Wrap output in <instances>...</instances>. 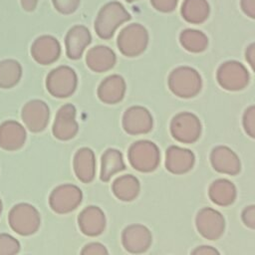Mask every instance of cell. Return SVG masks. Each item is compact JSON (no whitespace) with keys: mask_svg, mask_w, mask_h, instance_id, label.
<instances>
[{"mask_svg":"<svg viewBox=\"0 0 255 255\" xmlns=\"http://www.w3.org/2000/svg\"><path fill=\"white\" fill-rule=\"evenodd\" d=\"M129 18V14L120 2H109L98 13L95 21L96 33L102 39H110L117 28Z\"/></svg>","mask_w":255,"mask_h":255,"instance_id":"obj_1","label":"cell"},{"mask_svg":"<svg viewBox=\"0 0 255 255\" xmlns=\"http://www.w3.org/2000/svg\"><path fill=\"white\" fill-rule=\"evenodd\" d=\"M8 221L10 227L23 236L32 235L40 227L41 217L39 211L29 203H19L12 207Z\"/></svg>","mask_w":255,"mask_h":255,"instance_id":"obj_2","label":"cell"},{"mask_svg":"<svg viewBox=\"0 0 255 255\" xmlns=\"http://www.w3.org/2000/svg\"><path fill=\"white\" fill-rule=\"evenodd\" d=\"M78 77L76 72L68 66H60L52 70L46 79V88L55 98H68L77 89Z\"/></svg>","mask_w":255,"mask_h":255,"instance_id":"obj_3","label":"cell"},{"mask_svg":"<svg viewBox=\"0 0 255 255\" xmlns=\"http://www.w3.org/2000/svg\"><path fill=\"white\" fill-rule=\"evenodd\" d=\"M168 85L170 90L178 97L190 98L200 91L201 78L192 68L180 67L170 74Z\"/></svg>","mask_w":255,"mask_h":255,"instance_id":"obj_4","label":"cell"},{"mask_svg":"<svg viewBox=\"0 0 255 255\" xmlns=\"http://www.w3.org/2000/svg\"><path fill=\"white\" fill-rule=\"evenodd\" d=\"M147 42V32L139 24L128 25L122 30L118 37V47L128 57H134L142 53L146 48Z\"/></svg>","mask_w":255,"mask_h":255,"instance_id":"obj_5","label":"cell"},{"mask_svg":"<svg viewBox=\"0 0 255 255\" xmlns=\"http://www.w3.org/2000/svg\"><path fill=\"white\" fill-rule=\"evenodd\" d=\"M82 190L74 184H62L53 189L49 197V204L53 211L66 214L75 210L82 202Z\"/></svg>","mask_w":255,"mask_h":255,"instance_id":"obj_6","label":"cell"},{"mask_svg":"<svg viewBox=\"0 0 255 255\" xmlns=\"http://www.w3.org/2000/svg\"><path fill=\"white\" fill-rule=\"evenodd\" d=\"M128 158L135 169L144 172L151 171L159 162V150L151 141H136L129 148Z\"/></svg>","mask_w":255,"mask_h":255,"instance_id":"obj_7","label":"cell"},{"mask_svg":"<svg viewBox=\"0 0 255 255\" xmlns=\"http://www.w3.org/2000/svg\"><path fill=\"white\" fill-rule=\"evenodd\" d=\"M21 117L29 130L40 132L46 128L49 123L50 110L45 102L32 100L23 107Z\"/></svg>","mask_w":255,"mask_h":255,"instance_id":"obj_8","label":"cell"},{"mask_svg":"<svg viewBox=\"0 0 255 255\" xmlns=\"http://www.w3.org/2000/svg\"><path fill=\"white\" fill-rule=\"evenodd\" d=\"M79 130L76 121V108L72 104L62 106L55 117L52 131L56 138L69 140L73 138Z\"/></svg>","mask_w":255,"mask_h":255,"instance_id":"obj_9","label":"cell"},{"mask_svg":"<svg viewBox=\"0 0 255 255\" xmlns=\"http://www.w3.org/2000/svg\"><path fill=\"white\" fill-rule=\"evenodd\" d=\"M218 83L226 90L237 91L243 89L249 80V75L245 67L239 62H226L217 73Z\"/></svg>","mask_w":255,"mask_h":255,"instance_id":"obj_10","label":"cell"},{"mask_svg":"<svg viewBox=\"0 0 255 255\" xmlns=\"http://www.w3.org/2000/svg\"><path fill=\"white\" fill-rule=\"evenodd\" d=\"M170 130L173 137L177 140L190 143L199 137L201 126L199 120L194 115L181 113L174 117L170 125Z\"/></svg>","mask_w":255,"mask_h":255,"instance_id":"obj_11","label":"cell"},{"mask_svg":"<svg viewBox=\"0 0 255 255\" xmlns=\"http://www.w3.org/2000/svg\"><path fill=\"white\" fill-rule=\"evenodd\" d=\"M31 55L41 65H50L56 62L61 55L59 41L51 35L38 37L31 46Z\"/></svg>","mask_w":255,"mask_h":255,"instance_id":"obj_12","label":"cell"},{"mask_svg":"<svg viewBox=\"0 0 255 255\" xmlns=\"http://www.w3.org/2000/svg\"><path fill=\"white\" fill-rule=\"evenodd\" d=\"M92 42V36L89 29L84 25L73 26L66 35L65 47L68 58L78 60L82 57L85 49Z\"/></svg>","mask_w":255,"mask_h":255,"instance_id":"obj_13","label":"cell"},{"mask_svg":"<svg viewBox=\"0 0 255 255\" xmlns=\"http://www.w3.org/2000/svg\"><path fill=\"white\" fill-rule=\"evenodd\" d=\"M196 225L202 236L210 240H215L224 230V219L216 210L204 208L197 214Z\"/></svg>","mask_w":255,"mask_h":255,"instance_id":"obj_14","label":"cell"},{"mask_svg":"<svg viewBox=\"0 0 255 255\" xmlns=\"http://www.w3.org/2000/svg\"><path fill=\"white\" fill-rule=\"evenodd\" d=\"M26 130L16 121H6L0 125V147L12 151L21 148L26 141Z\"/></svg>","mask_w":255,"mask_h":255,"instance_id":"obj_15","label":"cell"},{"mask_svg":"<svg viewBox=\"0 0 255 255\" xmlns=\"http://www.w3.org/2000/svg\"><path fill=\"white\" fill-rule=\"evenodd\" d=\"M123 126L128 133H144L150 130L152 119L148 111L144 108L132 107L127 110L123 118Z\"/></svg>","mask_w":255,"mask_h":255,"instance_id":"obj_16","label":"cell"},{"mask_svg":"<svg viewBox=\"0 0 255 255\" xmlns=\"http://www.w3.org/2000/svg\"><path fill=\"white\" fill-rule=\"evenodd\" d=\"M78 223L85 235L98 236L105 229L106 217L98 206H88L80 213Z\"/></svg>","mask_w":255,"mask_h":255,"instance_id":"obj_17","label":"cell"},{"mask_svg":"<svg viewBox=\"0 0 255 255\" xmlns=\"http://www.w3.org/2000/svg\"><path fill=\"white\" fill-rule=\"evenodd\" d=\"M151 241L149 230L142 225H131L123 233V244L125 248L132 253L145 251Z\"/></svg>","mask_w":255,"mask_h":255,"instance_id":"obj_18","label":"cell"},{"mask_svg":"<svg viewBox=\"0 0 255 255\" xmlns=\"http://www.w3.org/2000/svg\"><path fill=\"white\" fill-rule=\"evenodd\" d=\"M74 170L82 182H91L96 174V159L94 151L89 147L80 148L74 156Z\"/></svg>","mask_w":255,"mask_h":255,"instance_id":"obj_19","label":"cell"},{"mask_svg":"<svg viewBox=\"0 0 255 255\" xmlns=\"http://www.w3.org/2000/svg\"><path fill=\"white\" fill-rule=\"evenodd\" d=\"M116 55L112 49L106 46H96L89 50L86 62L88 67L97 73L106 72L116 64Z\"/></svg>","mask_w":255,"mask_h":255,"instance_id":"obj_20","label":"cell"},{"mask_svg":"<svg viewBox=\"0 0 255 255\" xmlns=\"http://www.w3.org/2000/svg\"><path fill=\"white\" fill-rule=\"evenodd\" d=\"M126 84L124 79L118 75L106 78L98 89L100 100L106 104H117L124 98Z\"/></svg>","mask_w":255,"mask_h":255,"instance_id":"obj_21","label":"cell"},{"mask_svg":"<svg viewBox=\"0 0 255 255\" xmlns=\"http://www.w3.org/2000/svg\"><path fill=\"white\" fill-rule=\"evenodd\" d=\"M213 167L223 173L236 174L240 170V161L237 155L226 146H217L211 154Z\"/></svg>","mask_w":255,"mask_h":255,"instance_id":"obj_22","label":"cell"},{"mask_svg":"<svg viewBox=\"0 0 255 255\" xmlns=\"http://www.w3.org/2000/svg\"><path fill=\"white\" fill-rule=\"evenodd\" d=\"M194 163V155L188 150L177 146H170L166 151V168L173 173H184Z\"/></svg>","mask_w":255,"mask_h":255,"instance_id":"obj_23","label":"cell"},{"mask_svg":"<svg viewBox=\"0 0 255 255\" xmlns=\"http://www.w3.org/2000/svg\"><path fill=\"white\" fill-rule=\"evenodd\" d=\"M209 196L214 203L226 206L234 201L236 197V189L229 180L218 179L210 186Z\"/></svg>","mask_w":255,"mask_h":255,"instance_id":"obj_24","label":"cell"},{"mask_svg":"<svg viewBox=\"0 0 255 255\" xmlns=\"http://www.w3.org/2000/svg\"><path fill=\"white\" fill-rule=\"evenodd\" d=\"M125 162L123 160V155L118 149L109 148L102 156L101 165V179L103 181H108L117 172L125 169Z\"/></svg>","mask_w":255,"mask_h":255,"instance_id":"obj_25","label":"cell"},{"mask_svg":"<svg viewBox=\"0 0 255 255\" xmlns=\"http://www.w3.org/2000/svg\"><path fill=\"white\" fill-rule=\"evenodd\" d=\"M113 191L115 195L124 201L132 200L139 191L138 180L129 174L118 177L113 184Z\"/></svg>","mask_w":255,"mask_h":255,"instance_id":"obj_26","label":"cell"},{"mask_svg":"<svg viewBox=\"0 0 255 255\" xmlns=\"http://www.w3.org/2000/svg\"><path fill=\"white\" fill-rule=\"evenodd\" d=\"M22 77L20 63L13 59L0 61V88L10 89L16 86Z\"/></svg>","mask_w":255,"mask_h":255,"instance_id":"obj_27","label":"cell"},{"mask_svg":"<svg viewBox=\"0 0 255 255\" xmlns=\"http://www.w3.org/2000/svg\"><path fill=\"white\" fill-rule=\"evenodd\" d=\"M183 18L191 23L205 21L209 14V5L206 0H185L181 7Z\"/></svg>","mask_w":255,"mask_h":255,"instance_id":"obj_28","label":"cell"},{"mask_svg":"<svg viewBox=\"0 0 255 255\" xmlns=\"http://www.w3.org/2000/svg\"><path fill=\"white\" fill-rule=\"evenodd\" d=\"M180 42L182 46L190 52H201L207 46L206 36L197 30H184L180 35Z\"/></svg>","mask_w":255,"mask_h":255,"instance_id":"obj_29","label":"cell"},{"mask_svg":"<svg viewBox=\"0 0 255 255\" xmlns=\"http://www.w3.org/2000/svg\"><path fill=\"white\" fill-rule=\"evenodd\" d=\"M20 250V243L13 236L1 233L0 234V255H13Z\"/></svg>","mask_w":255,"mask_h":255,"instance_id":"obj_30","label":"cell"},{"mask_svg":"<svg viewBox=\"0 0 255 255\" xmlns=\"http://www.w3.org/2000/svg\"><path fill=\"white\" fill-rule=\"evenodd\" d=\"M81 0H52L54 8L63 15L73 14L80 6Z\"/></svg>","mask_w":255,"mask_h":255,"instance_id":"obj_31","label":"cell"},{"mask_svg":"<svg viewBox=\"0 0 255 255\" xmlns=\"http://www.w3.org/2000/svg\"><path fill=\"white\" fill-rule=\"evenodd\" d=\"M243 126L247 133L255 137V106L250 107L244 114L243 118Z\"/></svg>","mask_w":255,"mask_h":255,"instance_id":"obj_32","label":"cell"},{"mask_svg":"<svg viewBox=\"0 0 255 255\" xmlns=\"http://www.w3.org/2000/svg\"><path fill=\"white\" fill-rule=\"evenodd\" d=\"M152 6L161 12H170L176 5L178 0H150Z\"/></svg>","mask_w":255,"mask_h":255,"instance_id":"obj_33","label":"cell"},{"mask_svg":"<svg viewBox=\"0 0 255 255\" xmlns=\"http://www.w3.org/2000/svg\"><path fill=\"white\" fill-rule=\"evenodd\" d=\"M82 254H107L108 251L105 248L104 245H102L101 243H97V242H93L90 244H87L82 252Z\"/></svg>","mask_w":255,"mask_h":255,"instance_id":"obj_34","label":"cell"},{"mask_svg":"<svg viewBox=\"0 0 255 255\" xmlns=\"http://www.w3.org/2000/svg\"><path fill=\"white\" fill-rule=\"evenodd\" d=\"M242 220L244 221L245 225L255 229V205L248 206L242 212Z\"/></svg>","mask_w":255,"mask_h":255,"instance_id":"obj_35","label":"cell"},{"mask_svg":"<svg viewBox=\"0 0 255 255\" xmlns=\"http://www.w3.org/2000/svg\"><path fill=\"white\" fill-rule=\"evenodd\" d=\"M241 8L246 15L255 19V0H241Z\"/></svg>","mask_w":255,"mask_h":255,"instance_id":"obj_36","label":"cell"},{"mask_svg":"<svg viewBox=\"0 0 255 255\" xmlns=\"http://www.w3.org/2000/svg\"><path fill=\"white\" fill-rule=\"evenodd\" d=\"M246 59L255 72V43L251 44L246 51Z\"/></svg>","mask_w":255,"mask_h":255,"instance_id":"obj_37","label":"cell"},{"mask_svg":"<svg viewBox=\"0 0 255 255\" xmlns=\"http://www.w3.org/2000/svg\"><path fill=\"white\" fill-rule=\"evenodd\" d=\"M38 2L39 0H20L21 7L27 12L34 11L38 5Z\"/></svg>","mask_w":255,"mask_h":255,"instance_id":"obj_38","label":"cell"},{"mask_svg":"<svg viewBox=\"0 0 255 255\" xmlns=\"http://www.w3.org/2000/svg\"><path fill=\"white\" fill-rule=\"evenodd\" d=\"M193 253H198V254H211V253H218L216 250L210 248L209 246H200L199 249L194 250Z\"/></svg>","mask_w":255,"mask_h":255,"instance_id":"obj_39","label":"cell"},{"mask_svg":"<svg viewBox=\"0 0 255 255\" xmlns=\"http://www.w3.org/2000/svg\"><path fill=\"white\" fill-rule=\"evenodd\" d=\"M1 212H2V201L0 199V214H1Z\"/></svg>","mask_w":255,"mask_h":255,"instance_id":"obj_40","label":"cell"},{"mask_svg":"<svg viewBox=\"0 0 255 255\" xmlns=\"http://www.w3.org/2000/svg\"><path fill=\"white\" fill-rule=\"evenodd\" d=\"M127 1H128V2H131V1H134V0H127Z\"/></svg>","mask_w":255,"mask_h":255,"instance_id":"obj_41","label":"cell"}]
</instances>
